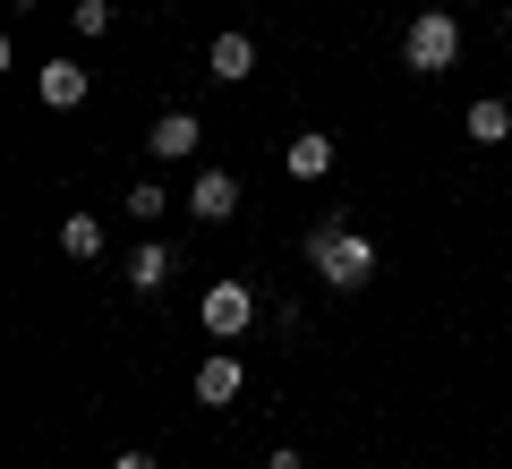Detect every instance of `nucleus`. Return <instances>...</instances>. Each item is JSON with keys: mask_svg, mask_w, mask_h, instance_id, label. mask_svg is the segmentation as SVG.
<instances>
[{"mask_svg": "<svg viewBox=\"0 0 512 469\" xmlns=\"http://www.w3.org/2000/svg\"><path fill=\"white\" fill-rule=\"evenodd\" d=\"M308 265L325 273V290H367L376 282V239H367L350 214H325L308 231Z\"/></svg>", "mask_w": 512, "mask_h": 469, "instance_id": "f257e3e1", "label": "nucleus"}, {"mask_svg": "<svg viewBox=\"0 0 512 469\" xmlns=\"http://www.w3.org/2000/svg\"><path fill=\"white\" fill-rule=\"evenodd\" d=\"M453 60H461V18H453V9H419V18H410V35H402V69L444 77Z\"/></svg>", "mask_w": 512, "mask_h": 469, "instance_id": "f03ea898", "label": "nucleus"}, {"mask_svg": "<svg viewBox=\"0 0 512 469\" xmlns=\"http://www.w3.org/2000/svg\"><path fill=\"white\" fill-rule=\"evenodd\" d=\"M248 325H256V290L248 282H214L205 290V333H214V342H239Z\"/></svg>", "mask_w": 512, "mask_h": 469, "instance_id": "7ed1b4c3", "label": "nucleus"}, {"mask_svg": "<svg viewBox=\"0 0 512 469\" xmlns=\"http://www.w3.org/2000/svg\"><path fill=\"white\" fill-rule=\"evenodd\" d=\"M197 145H205V120H197V111H163V120L146 128V154H154V163H188Z\"/></svg>", "mask_w": 512, "mask_h": 469, "instance_id": "20e7f679", "label": "nucleus"}, {"mask_svg": "<svg viewBox=\"0 0 512 469\" xmlns=\"http://www.w3.org/2000/svg\"><path fill=\"white\" fill-rule=\"evenodd\" d=\"M35 94H43V111H77V103L94 94V77L77 69V60H43V69H35Z\"/></svg>", "mask_w": 512, "mask_h": 469, "instance_id": "39448f33", "label": "nucleus"}, {"mask_svg": "<svg viewBox=\"0 0 512 469\" xmlns=\"http://www.w3.org/2000/svg\"><path fill=\"white\" fill-rule=\"evenodd\" d=\"M188 214L197 222H231L239 214V180L231 171H197V180H188Z\"/></svg>", "mask_w": 512, "mask_h": 469, "instance_id": "423d86ee", "label": "nucleus"}, {"mask_svg": "<svg viewBox=\"0 0 512 469\" xmlns=\"http://www.w3.org/2000/svg\"><path fill=\"white\" fill-rule=\"evenodd\" d=\"M333 154H342V145H333L325 128H308V137H291V145H282V171H291V180H325V171H333Z\"/></svg>", "mask_w": 512, "mask_h": 469, "instance_id": "0eeeda50", "label": "nucleus"}, {"mask_svg": "<svg viewBox=\"0 0 512 469\" xmlns=\"http://www.w3.org/2000/svg\"><path fill=\"white\" fill-rule=\"evenodd\" d=\"M205 69H214L222 86H239V77L256 69V35H239V26H231V35H214V52H205Z\"/></svg>", "mask_w": 512, "mask_h": 469, "instance_id": "6e6552de", "label": "nucleus"}, {"mask_svg": "<svg viewBox=\"0 0 512 469\" xmlns=\"http://www.w3.org/2000/svg\"><path fill=\"white\" fill-rule=\"evenodd\" d=\"M239 384H248V376H239V359H231V350H214V359L197 367V401H205V410H222V401H239Z\"/></svg>", "mask_w": 512, "mask_h": 469, "instance_id": "1a4fd4ad", "label": "nucleus"}, {"mask_svg": "<svg viewBox=\"0 0 512 469\" xmlns=\"http://www.w3.org/2000/svg\"><path fill=\"white\" fill-rule=\"evenodd\" d=\"M120 282H128V290H146V299H154V290L171 282V248H163V239H146V248H137V256L120 265Z\"/></svg>", "mask_w": 512, "mask_h": 469, "instance_id": "9d476101", "label": "nucleus"}, {"mask_svg": "<svg viewBox=\"0 0 512 469\" xmlns=\"http://www.w3.org/2000/svg\"><path fill=\"white\" fill-rule=\"evenodd\" d=\"M504 137H512V103H504V94L470 103V145H504Z\"/></svg>", "mask_w": 512, "mask_h": 469, "instance_id": "9b49d317", "label": "nucleus"}, {"mask_svg": "<svg viewBox=\"0 0 512 469\" xmlns=\"http://www.w3.org/2000/svg\"><path fill=\"white\" fill-rule=\"evenodd\" d=\"M60 256L94 265V256H103V222H94V214H69V222H60Z\"/></svg>", "mask_w": 512, "mask_h": 469, "instance_id": "f8f14e48", "label": "nucleus"}, {"mask_svg": "<svg viewBox=\"0 0 512 469\" xmlns=\"http://www.w3.org/2000/svg\"><path fill=\"white\" fill-rule=\"evenodd\" d=\"M120 214H128V222H163V214H171L163 180H137V188H128V205H120Z\"/></svg>", "mask_w": 512, "mask_h": 469, "instance_id": "ddd939ff", "label": "nucleus"}, {"mask_svg": "<svg viewBox=\"0 0 512 469\" xmlns=\"http://www.w3.org/2000/svg\"><path fill=\"white\" fill-rule=\"evenodd\" d=\"M69 18H77V35H111V0H77Z\"/></svg>", "mask_w": 512, "mask_h": 469, "instance_id": "4468645a", "label": "nucleus"}, {"mask_svg": "<svg viewBox=\"0 0 512 469\" xmlns=\"http://www.w3.org/2000/svg\"><path fill=\"white\" fill-rule=\"evenodd\" d=\"M111 469H154V452H120V461H111Z\"/></svg>", "mask_w": 512, "mask_h": 469, "instance_id": "2eb2a0df", "label": "nucleus"}, {"mask_svg": "<svg viewBox=\"0 0 512 469\" xmlns=\"http://www.w3.org/2000/svg\"><path fill=\"white\" fill-rule=\"evenodd\" d=\"M265 469H308V461H299V452H291V444H282V452H274V461H265Z\"/></svg>", "mask_w": 512, "mask_h": 469, "instance_id": "dca6fc26", "label": "nucleus"}, {"mask_svg": "<svg viewBox=\"0 0 512 469\" xmlns=\"http://www.w3.org/2000/svg\"><path fill=\"white\" fill-rule=\"evenodd\" d=\"M504 35H512V0H504Z\"/></svg>", "mask_w": 512, "mask_h": 469, "instance_id": "f3484780", "label": "nucleus"}]
</instances>
